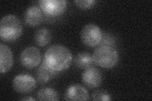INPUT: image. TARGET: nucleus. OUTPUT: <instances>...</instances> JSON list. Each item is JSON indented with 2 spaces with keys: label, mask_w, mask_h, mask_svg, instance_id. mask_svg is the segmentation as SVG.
<instances>
[{
  "label": "nucleus",
  "mask_w": 152,
  "mask_h": 101,
  "mask_svg": "<svg viewBox=\"0 0 152 101\" xmlns=\"http://www.w3.org/2000/svg\"><path fill=\"white\" fill-rule=\"evenodd\" d=\"M80 39L88 47L96 46L102 41V33L101 29L96 24L88 23L83 28L80 32Z\"/></svg>",
  "instance_id": "nucleus-4"
},
{
  "label": "nucleus",
  "mask_w": 152,
  "mask_h": 101,
  "mask_svg": "<svg viewBox=\"0 0 152 101\" xmlns=\"http://www.w3.org/2000/svg\"><path fill=\"white\" fill-rule=\"evenodd\" d=\"M74 64L79 68L86 69L93 66V56L88 52H79L74 58Z\"/></svg>",
  "instance_id": "nucleus-13"
},
{
  "label": "nucleus",
  "mask_w": 152,
  "mask_h": 101,
  "mask_svg": "<svg viewBox=\"0 0 152 101\" xmlns=\"http://www.w3.org/2000/svg\"><path fill=\"white\" fill-rule=\"evenodd\" d=\"M34 41L41 47L48 44L51 40V32L48 28L41 27L37 29L34 34Z\"/></svg>",
  "instance_id": "nucleus-14"
},
{
  "label": "nucleus",
  "mask_w": 152,
  "mask_h": 101,
  "mask_svg": "<svg viewBox=\"0 0 152 101\" xmlns=\"http://www.w3.org/2000/svg\"><path fill=\"white\" fill-rule=\"evenodd\" d=\"M13 54L10 48L7 45L0 44V72L5 73L13 66Z\"/></svg>",
  "instance_id": "nucleus-10"
},
{
  "label": "nucleus",
  "mask_w": 152,
  "mask_h": 101,
  "mask_svg": "<svg viewBox=\"0 0 152 101\" xmlns=\"http://www.w3.org/2000/svg\"><path fill=\"white\" fill-rule=\"evenodd\" d=\"M58 74V73L48 68L43 63H42L37 72V80L40 84L44 85L48 83Z\"/></svg>",
  "instance_id": "nucleus-12"
},
{
  "label": "nucleus",
  "mask_w": 152,
  "mask_h": 101,
  "mask_svg": "<svg viewBox=\"0 0 152 101\" xmlns=\"http://www.w3.org/2000/svg\"><path fill=\"white\" fill-rule=\"evenodd\" d=\"M41 54L34 46L28 47L23 50L20 56V61L23 66L28 69L34 68L40 64Z\"/></svg>",
  "instance_id": "nucleus-7"
},
{
  "label": "nucleus",
  "mask_w": 152,
  "mask_h": 101,
  "mask_svg": "<svg viewBox=\"0 0 152 101\" xmlns=\"http://www.w3.org/2000/svg\"><path fill=\"white\" fill-rule=\"evenodd\" d=\"M103 41L104 42V44L103 45H105V46H110L111 44H113V37L110 36H105L103 38L102 37V41ZM101 43V42H100Z\"/></svg>",
  "instance_id": "nucleus-18"
},
{
  "label": "nucleus",
  "mask_w": 152,
  "mask_h": 101,
  "mask_svg": "<svg viewBox=\"0 0 152 101\" xmlns=\"http://www.w3.org/2000/svg\"><path fill=\"white\" fill-rule=\"evenodd\" d=\"M20 100H34L35 99L32 98V97H28L22 98V99H21Z\"/></svg>",
  "instance_id": "nucleus-19"
},
{
  "label": "nucleus",
  "mask_w": 152,
  "mask_h": 101,
  "mask_svg": "<svg viewBox=\"0 0 152 101\" xmlns=\"http://www.w3.org/2000/svg\"><path fill=\"white\" fill-rule=\"evenodd\" d=\"M13 89L19 94L31 93L36 87V81L28 74H19L13 80Z\"/></svg>",
  "instance_id": "nucleus-5"
},
{
  "label": "nucleus",
  "mask_w": 152,
  "mask_h": 101,
  "mask_svg": "<svg viewBox=\"0 0 152 101\" xmlns=\"http://www.w3.org/2000/svg\"><path fill=\"white\" fill-rule=\"evenodd\" d=\"M92 56L94 63L103 68H113L119 59V55L115 48L105 45L96 47Z\"/></svg>",
  "instance_id": "nucleus-3"
},
{
  "label": "nucleus",
  "mask_w": 152,
  "mask_h": 101,
  "mask_svg": "<svg viewBox=\"0 0 152 101\" xmlns=\"http://www.w3.org/2000/svg\"><path fill=\"white\" fill-rule=\"evenodd\" d=\"M82 80L84 84L88 87L94 89L102 84L103 75L99 70L91 66L84 71L82 74Z\"/></svg>",
  "instance_id": "nucleus-8"
},
{
  "label": "nucleus",
  "mask_w": 152,
  "mask_h": 101,
  "mask_svg": "<svg viewBox=\"0 0 152 101\" xmlns=\"http://www.w3.org/2000/svg\"><path fill=\"white\" fill-rule=\"evenodd\" d=\"M43 15L40 7L32 6L28 7L24 13V21L27 25L36 27L42 22Z\"/></svg>",
  "instance_id": "nucleus-11"
},
{
  "label": "nucleus",
  "mask_w": 152,
  "mask_h": 101,
  "mask_svg": "<svg viewBox=\"0 0 152 101\" xmlns=\"http://www.w3.org/2000/svg\"><path fill=\"white\" fill-rule=\"evenodd\" d=\"M72 61V54L67 47L61 44H54L46 51L42 63L59 73L67 70Z\"/></svg>",
  "instance_id": "nucleus-1"
},
{
  "label": "nucleus",
  "mask_w": 152,
  "mask_h": 101,
  "mask_svg": "<svg viewBox=\"0 0 152 101\" xmlns=\"http://www.w3.org/2000/svg\"><path fill=\"white\" fill-rule=\"evenodd\" d=\"M65 99L66 100H88L89 95L84 86L79 84H74L66 89Z\"/></svg>",
  "instance_id": "nucleus-9"
},
{
  "label": "nucleus",
  "mask_w": 152,
  "mask_h": 101,
  "mask_svg": "<svg viewBox=\"0 0 152 101\" xmlns=\"http://www.w3.org/2000/svg\"><path fill=\"white\" fill-rule=\"evenodd\" d=\"M67 3L65 0H41L39 1L42 12L51 17L61 15L66 9Z\"/></svg>",
  "instance_id": "nucleus-6"
},
{
  "label": "nucleus",
  "mask_w": 152,
  "mask_h": 101,
  "mask_svg": "<svg viewBox=\"0 0 152 101\" xmlns=\"http://www.w3.org/2000/svg\"><path fill=\"white\" fill-rule=\"evenodd\" d=\"M74 3L80 8L88 9L93 7L96 1L94 0H77Z\"/></svg>",
  "instance_id": "nucleus-17"
},
{
  "label": "nucleus",
  "mask_w": 152,
  "mask_h": 101,
  "mask_svg": "<svg viewBox=\"0 0 152 101\" xmlns=\"http://www.w3.org/2000/svg\"><path fill=\"white\" fill-rule=\"evenodd\" d=\"M92 99L93 100H102V101H107L110 100L111 97L110 95L107 90L103 89H99L95 90L92 94Z\"/></svg>",
  "instance_id": "nucleus-16"
},
{
  "label": "nucleus",
  "mask_w": 152,
  "mask_h": 101,
  "mask_svg": "<svg viewBox=\"0 0 152 101\" xmlns=\"http://www.w3.org/2000/svg\"><path fill=\"white\" fill-rule=\"evenodd\" d=\"M23 27L19 18L10 14L3 17L0 23V36L5 41L12 42L18 39L22 33Z\"/></svg>",
  "instance_id": "nucleus-2"
},
{
  "label": "nucleus",
  "mask_w": 152,
  "mask_h": 101,
  "mask_svg": "<svg viewBox=\"0 0 152 101\" xmlns=\"http://www.w3.org/2000/svg\"><path fill=\"white\" fill-rule=\"evenodd\" d=\"M37 99L39 100H59V94L54 89L46 87L39 90Z\"/></svg>",
  "instance_id": "nucleus-15"
}]
</instances>
